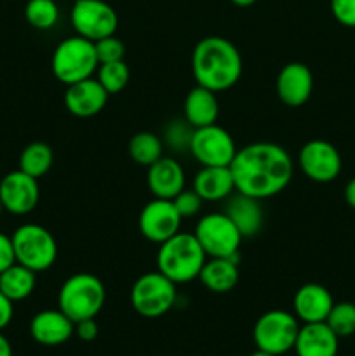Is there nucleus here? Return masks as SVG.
Masks as SVG:
<instances>
[{"mask_svg":"<svg viewBox=\"0 0 355 356\" xmlns=\"http://www.w3.org/2000/svg\"><path fill=\"white\" fill-rule=\"evenodd\" d=\"M345 200L352 209H355V177L348 181L347 188H345Z\"/></svg>","mask_w":355,"mask_h":356,"instance_id":"4c0bfd02","label":"nucleus"},{"mask_svg":"<svg viewBox=\"0 0 355 356\" xmlns=\"http://www.w3.org/2000/svg\"><path fill=\"white\" fill-rule=\"evenodd\" d=\"M207 256L202 250L194 233H181L171 236L157 252V268L174 284H188L200 275Z\"/></svg>","mask_w":355,"mask_h":356,"instance_id":"7ed1b4c3","label":"nucleus"},{"mask_svg":"<svg viewBox=\"0 0 355 356\" xmlns=\"http://www.w3.org/2000/svg\"><path fill=\"white\" fill-rule=\"evenodd\" d=\"M184 120L194 129L216 124L219 115V103L216 92L205 87H194L184 97Z\"/></svg>","mask_w":355,"mask_h":356,"instance_id":"5701e85b","label":"nucleus"},{"mask_svg":"<svg viewBox=\"0 0 355 356\" xmlns=\"http://www.w3.org/2000/svg\"><path fill=\"white\" fill-rule=\"evenodd\" d=\"M146 183L155 198L173 200L184 190V170L174 159L162 156L148 167Z\"/></svg>","mask_w":355,"mask_h":356,"instance_id":"6ab92c4d","label":"nucleus"},{"mask_svg":"<svg viewBox=\"0 0 355 356\" xmlns=\"http://www.w3.org/2000/svg\"><path fill=\"white\" fill-rule=\"evenodd\" d=\"M275 87L282 103L291 108L303 106L313 92V75L303 63H287L278 72Z\"/></svg>","mask_w":355,"mask_h":356,"instance_id":"2eb2a0df","label":"nucleus"},{"mask_svg":"<svg viewBox=\"0 0 355 356\" xmlns=\"http://www.w3.org/2000/svg\"><path fill=\"white\" fill-rule=\"evenodd\" d=\"M334 301L331 292L324 285L306 284L296 291L292 308L294 316L303 323L326 322Z\"/></svg>","mask_w":355,"mask_h":356,"instance_id":"a211bd4d","label":"nucleus"},{"mask_svg":"<svg viewBox=\"0 0 355 356\" xmlns=\"http://www.w3.org/2000/svg\"><path fill=\"white\" fill-rule=\"evenodd\" d=\"M14 316V302L0 292V330L6 329Z\"/></svg>","mask_w":355,"mask_h":356,"instance_id":"e433bc0d","label":"nucleus"},{"mask_svg":"<svg viewBox=\"0 0 355 356\" xmlns=\"http://www.w3.org/2000/svg\"><path fill=\"white\" fill-rule=\"evenodd\" d=\"M30 334L42 346H59L72 339L75 323L61 309H44L31 318Z\"/></svg>","mask_w":355,"mask_h":356,"instance_id":"f3484780","label":"nucleus"},{"mask_svg":"<svg viewBox=\"0 0 355 356\" xmlns=\"http://www.w3.org/2000/svg\"><path fill=\"white\" fill-rule=\"evenodd\" d=\"M94 49H96L97 63L104 65V63H113V61H122L125 54V45L120 38H117L115 35L110 37L100 38V40L94 42Z\"/></svg>","mask_w":355,"mask_h":356,"instance_id":"2f4dec72","label":"nucleus"},{"mask_svg":"<svg viewBox=\"0 0 355 356\" xmlns=\"http://www.w3.org/2000/svg\"><path fill=\"white\" fill-rule=\"evenodd\" d=\"M202 198L198 197V193L195 190H183L173 198V204L176 207V211L180 212L181 218H194L198 214V211L202 209Z\"/></svg>","mask_w":355,"mask_h":356,"instance_id":"473e14b6","label":"nucleus"},{"mask_svg":"<svg viewBox=\"0 0 355 356\" xmlns=\"http://www.w3.org/2000/svg\"><path fill=\"white\" fill-rule=\"evenodd\" d=\"M298 332L299 322L292 313L284 309H271L256 320L253 339L258 350L278 356L294 348Z\"/></svg>","mask_w":355,"mask_h":356,"instance_id":"6e6552de","label":"nucleus"},{"mask_svg":"<svg viewBox=\"0 0 355 356\" xmlns=\"http://www.w3.org/2000/svg\"><path fill=\"white\" fill-rule=\"evenodd\" d=\"M14 247L16 263L30 268L35 273L49 270L58 257V243L49 229L44 226L21 225L10 236Z\"/></svg>","mask_w":355,"mask_h":356,"instance_id":"423d86ee","label":"nucleus"},{"mask_svg":"<svg viewBox=\"0 0 355 356\" xmlns=\"http://www.w3.org/2000/svg\"><path fill=\"white\" fill-rule=\"evenodd\" d=\"M194 190L204 202H219L232 197L235 183L230 167H202L194 179Z\"/></svg>","mask_w":355,"mask_h":356,"instance_id":"4be33fe9","label":"nucleus"},{"mask_svg":"<svg viewBox=\"0 0 355 356\" xmlns=\"http://www.w3.org/2000/svg\"><path fill=\"white\" fill-rule=\"evenodd\" d=\"M326 323L338 337H348L355 334V305L348 301L334 302L327 315Z\"/></svg>","mask_w":355,"mask_h":356,"instance_id":"c85d7f7f","label":"nucleus"},{"mask_svg":"<svg viewBox=\"0 0 355 356\" xmlns=\"http://www.w3.org/2000/svg\"><path fill=\"white\" fill-rule=\"evenodd\" d=\"M340 337L329 329L326 322L305 323L299 327L294 343V353L298 356H336Z\"/></svg>","mask_w":355,"mask_h":356,"instance_id":"aec40b11","label":"nucleus"},{"mask_svg":"<svg viewBox=\"0 0 355 356\" xmlns=\"http://www.w3.org/2000/svg\"><path fill=\"white\" fill-rule=\"evenodd\" d=\"M65 106L72 115L80 118H89L100 113L108 103L110 94L97 82V79H86L80 82L66 86Z\"/></svg>","mask_w":355,"mask_h":356,"instance_id":"dca6fc26","label":"nucleus"},{"mask_svg":"<svg viewBox=\"0 0 355 356\" xmlns=\"http://www.w3.org/2000/svg\"><path fill=\"white\" fill-rule=\"evenodd\" d=\"M176 299V284L160 271L141 275L131 289L132 308L145 318L164 316L173 308Z\"/></svg>","mask_w":355,"mask_h":356,"instance_id":"0eeeda50","label":"nucleus"},{"mask_svg":"<svg viewBox=\"0 0 355 356\" xmlns=\"http://www.w3.org/2000/svg\"><path fill=\"white\" fill-rule=\"evenodd\" d=\"M191 72L197 86L218 94L239 82L242 75V56L228 38L205 37L195 45Z\"/></svg>","mask_w":355,"mask_h":356,"instance_id":"f03ea898","label":"nucleus"},{"mask_svg":"<svg viewBox=\"0 0 355 356\" xmlns=\"http://www.w3.org/2000/svg\"><path fill=\"white\" fill-rule=\"evenodd\" d=\"M51 66L56 79L65 86L90 79L100 66L94 42L80 35L66 38L56 47Z\"/></svg>","mask_w":355,"mask_h":356,"instance_id":"39448f33","label":"nucleus"},{"mask_svg":"<svg viewBox=\"0 0 355 356\" xmlns=\"http://www.w3.org/2000/svg\"><path fill=\"white\" fill-rule=\"evenodd\" d=\"M70 21L77 35L90 42L115 35L118 26L117 13L104 0H75Z\"/></svg>","mask_w":355,"mask_h":356,"instance_id":"9d476101","label":"nucleus"},{"mask_svg":"<svg viewBox=\"0 0 355 356\" xmlns=\"http://www.w3.org/2000/svg\"><path fill=\"white\" fill-rule=\"evenodd\" d=\"M75 334L80 341L84 343H90L97 337L100 334V329H97L96 318H86L80 320V322L75 323Z\"/></svg>","mask_w":355,"mask_h":356,"instance_id":"c9c22d12","label":"nucleus"},{"mask_svg":"<svg viewBox=\"0 0 355 356\" xmlns=\"http://www.w3.org/2000/svg\"><path fill=\"white\" fill-rule=\"evenodd\" d=\"M131 73H129L127 65L122 61L104 63L97 66V82L104 87L108 94H117L129 83Z\"/></svg>","mask_w":355,"mask_h":356,"instance_id":"c756f323","label":"nucleus"},{"mask_svg":"<svg viewBox=\"0 0 355 356\" xmlns=\"http://www.w3.org/2000/svg\"><path fill=\"white\" fill-rule=\"evenodd\" d=\"M37 285V273L19 263H14L0 273V292L13 302L30 298Z\"/></svg>","mask_w":355,"mask_h":356,"instance_id":"393cba45","label":"nucleus"},{"mask_svg":"<svg viewBox=\"0 0 355 356\" xmlns=\"http://www.w3.org/2000/svg\"><path fill=\"white\" fill-rule=\"evenodd\" d=\"M334 19L347 28H355V0H331Z\"/></svg>","mask_w":355,"mask_h":356,"instance_id":"72a5a7b5","label":"nucleus"},{"mask_svg":"<svg viewBox=\"0 0 355 356\" xmlns=\"http://www.w3.org/2000/svg\"><path fill=\"white\" fill-rule=\"evenodd\" d=\"M40 188L35 177L23 170H14L0 179V202L3 209L14 216L30 214L38 205Z\"/></svg>","mask_w":355,"mask_h":356,"instance_id":"4468645a","label":"nucleus"},{"mask_svg":"<svg viewBox=\"0 0 355 356\" xmlns=\"http://www.w3.org/2000/svg\"><path fill=\"white\" fill-rule=\"evenodd\" d=\"M14 263H16V256H14L13 240L10 236L0 233V273L13 266Z\"/></svg>","mask_w":355,"mask_h":356,"instance_id":"f704fd0d","label":"nucleus"},{"mask_svg":"<svg viewBox=\"0 0 355 356\" xmlns=\"http://www.w3.org/2000/svg\"><path fill=\"white\" fill-rule=\"evenodd\" d=\"M251 356H275V355L267 353V351H263V350H256V351H254V353L251 355Z\"/></svg>","mask_w":355,"mask_h":356,"instance_id":"a19ab883","label":"nucleus"},{"mask_svg":"<svg viewBox=\"0 0 355 356\" xmlns=\"http://www.w3.org/2000/svg\"><path fill=\"white\" fill-rule=\"evenodd\" d=\"M181 221L183 218L176 211L173 200L153 198L143 207L138 225L146 240L160 245L180 232Z\"/></svg>","mask_w":355,"mask_h":356,"instance_id":"f8f14e48","label":"nucleus"},{"mask_svg":"<svg viewBox=\"0 0 355 356\" xmlns=\"http://www.w3.org/2000/svg\"><path fill=\"white\" fill-rule=\"evenodd\" d=\"M194 235L207 257H239L242 235L225 212L204 216Z\"/></svg>","mask_w":355,"mask_h":356,"instance_id":"1a4fd4ad","label":"nucleus"},{"mask_svg":"<svg viewBox=\"0 0 355 356\" xmlns=\"http://www.w3.org/2000/svg\"><path fill=\"white\" fill-rule=\"evenodd\" d=\"M292 160L275 143H253L237 149L232 170L235 191L265 200L281 193L292 179Z\"/></svg>","mask_w":355,"mask_h":356,"instance_id":"f257e3e1","label":"nucleus"},{"mask_svg":"<svg viewBox=\"0 0 355 356\" xmlns=\"http://www.w3.org/2000/svg\"><path fill=\"white\" fill-rule=\"evenodd\" d=\"M6 211V209H3V205H2V202H0V216H2V212Z\"/></svg>","mask_w":355,"mask_h":356,"instance_id":"79ce46f5","label":"nucleus"},{"mask_svg":"<svg viewBox=\"0 0 355 356\" xmlns=\"http://www.w3.org/2000/svg\"><path fill=\"white\" fill-rule=\"evenodd\" d=\"M298 162L308 179L315 183H331L341 172V155L336 146L322 139L308 141L299 149Z\"/></svg>","mask_w":355,"mask_h":356,"instance_id":"ddd939ff","label":"nucleus"},{"mask_svg":"<svg viewBox=\"0 0 355 356\" xmlns=\"http://www.w3.org/2000/svg\"><path fill=\"white\" fill-rule=\"evenodd\" d=\"M230 2L237 7H249L253 6V3H256L258 0H230Z\"/></svg>","mask_w":355,"mask_h":356,"instance_id":"ea45409f","label":"nucleus"},{"mask_svg":"<svg viewBox=\"0 0 355 356\" xmlns=\"http://www.w3.org/2000/svg\"><path fill=\"white\" fill-rule=\"evenodd\" d=\"M190 153L202 167H230L237 153V146L228 131L218 124H212L195 129Z\"/></svg>","mask_w":355,"mask_h":356,"instance_id":"9b49d317","label":"nucleus"},{"mask_svg":"<svg viewBox=\"0 0 355 356\" xmlns=\"http://www.w3.org/2000/svg\"><path fill=\"white\" fill-rule=\"evenodd\" d=\"M164 143L153 132H138L129 141V155L139 165L150 167L162 159Z\"/></svg>","mask_w":355,"mask_h":356,"instance_id":"bb28decb","label":"nucleus"},{"mask_svg":"<svg viewBox=\"0 0 355 356\" xmlns=\"http://www.w3.org/2000/svg\"><path fill=\"white\" fill-rule=\"evenodd\" d=\"M225 214L237 226L242 238H251L263 228V209H261L260 200L239 193V191L228 200Z\"/></svg>","mask_w":355,"mask_h":356,"instance_id":"412c9836","label":"nucleus"},{"mask_svg":"<svg viewBox=\"0 0 355 356\" xmlns=\"http://www.w3.org/2000/svg\"><path fill=\"white\" fill-rule=\"evenodd\" d=\"M198 280L205 289L216 294L233 291L239 284V264L237 257H209L202 268Z\"/></svg>","mask_w":355,"mask_h":356,"instance_id":"b1692460","label":"nucleus"},{"mask_svg":"<svg viewBox=\"0 0 355 356\" xmlns=\"http://www.w3.org/2000/svg\"><path fill=\"white\" fill-rule=\"evenodd\" d=\"M52 162H54V153H52V148L45 143H31L26 148L21 152L19 156V170L26 172L28 176L38 177L45 176L49 172V169L52 167Z\"/></svg>","mask_w":355,"mask_h":356,"instance_id":"a878e982","label":"nucleus"},{"mask_svg":"<svg viewBox=\"0 0 355 356\" xmlns=\"http://www.w3.org/2000/svg\"><path fill=\"white\" fill-rule=\"evenodd\" d=\"M195 129L187 120H173L166 127V145L173 148L174 152H190L191 136Z\"/></svg>","mask_w":355,"mask_h":356,"instance_id":"7c9ffc66","label":"nucleus"},{"mask_svg":"<svg viewBox=\"0 0 355 356\" xmlns=\"http://www.w3.org/2000/svg\"><path fill=\"white\" fill-rule=\"evenodd\" d=\"M106 299L104 285L96 275L75 273L61 285L58 296L59 309L73 323L96 318Z\"/></svg>","mask_w":355,"mask_h":356,"instance_id":"20e7f679","label":"nucleus"},{"mask_svg":"<svg viewBox=\"0 0 355 356\" xmlns=\"http://www.w3.org/2000/svg\"><path fill=\"white\" fill-rule=\"evenodd\" d=\"M0 356H13V346H10L9 339L0 330Z\"/></svg>","mask_w":355,"mask_h":356,"instance_id":"58836bf2","label":"nucleus"},{"mask_svg":"<svg viewBox=\"0 0 355 356\" xmlns=\"http://www.w3.org/2000/svg\"><path fill=\"white\" fill-rule=\"evenodd\" d=\"M24 17L28 24L37 30H51L59 19L58 3L54 0H28Z\"/></svg>","mask_w":355,"mask_h":356,"instance_id":"cd10ccee","label":"nucleus"}]
</instances>
